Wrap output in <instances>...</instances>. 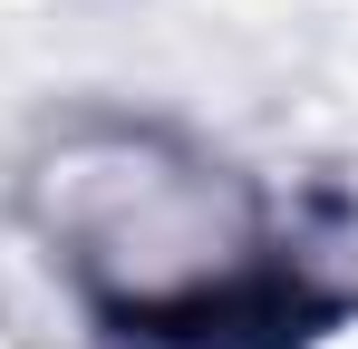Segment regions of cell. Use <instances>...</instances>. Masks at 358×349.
Returning a JSON list of instances; mask_svg holds the SVG:
<instances>
[{"label":"cell","mask_w":358,"mask_h":349,"mask_svg":"<svg viewBox=\"0 0 358 349\" xmlns=\"http://www.w3.org/2000/svg\"><path fill=\"white\" fill-rule=\"evenodd\" d=\"M49 233L87 282L145 330H184L223 310L252 262L242 204L203 165H184L145 136H107L49 165Z\"/></svg>","instance_id":"obj_1"}]
</instances>
